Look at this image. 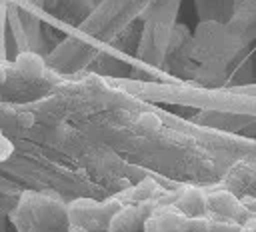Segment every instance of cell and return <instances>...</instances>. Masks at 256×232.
Wrapping results in <instances>:
<instances>
[{
	"label": "cell",
	"instance_id": "6da1fadb",
	"mask_svg": "<svg viewBox=\"0 0 256 232\" xmlns=\"http://www.w3.org/2000/svg\"><path fill=\"white\" fill-rule=\"evenodd\" d=\"M240 210V202L228 192H214L206 196V212H212L220 218H236Z\"/></svg>",
	"mask_w": 256,
	"mask_h": 232
},
{
	"label": "cell",
	"instance_id": "7a4b0ae2",
	"mask_svg": "<svg viewBox=\"0 0 256 232\" xmlns=\"http://www.w3.org/2000/svg\"><path fill=\"white\" fill-rule=\"evenodd\" d=\"M142 218L138 216L136 206H124L118 212H114L108 220V232H134L138 222Z\"/></svg>",
	"mask_w": 256,
	"mask_h": 232
},
{
	"label": "cell",
	"instance_id": "3957f363",
	"mask_svg": "<svg viewBox=\"0 0 256 232\" xmlns=\"http://www.w3.org/2000/svg\"><path fill=\"white\" fill-rule=\"evenodd\" d=\"M176 208H178L184 216L202 214V212L206 210V196H204L198 188H188V190H184V194L178 198Z\"/></svg>",
	"mask_w": 256,
	"mask_h": 232
},
{
	"label": "cell",
	"instance_id": "277c9868",
	"mask_svg": "<svg viewBox=\"0 0 256 232\" xmlns=\"http://www.w3.org/2000/svg\"><path fill=\"white\" fill-rule=\"evenodd\" d=\"M16 70L26 78H38L44 70V62L34 52H22L16 58Z\"/></svg>",
	"mask_w": 256,
	"mask_h": 232
},
{
	"label": "cell",
	"instance_id": "5b68a950",
	"mask_svg": "<svg viewBox=\"0 0 256 232\" xmlns=\"http://www.w3.org/2000/svg\"><path fill=\"white\" fill-rule=\"evenodd\" d=\"M154 190H156L154 180L146 178V180H142L140 184H136V188H134V192H132V198H134V202L146 200V198H150V196H152V192H154Z\"/></svg>",
	"mask_w": 256,
	"mask_h": 232
},
{
	"label": "cell",
	"instance_id": "8992f818",
	"mask_svg": "<svg viewBox=\"0 0 256 232\" xmlns=\"http://www.w3.org/2000/svg\"><path fill=\"white\" fill-rule=\"evenodd\" d=\"M184 232H208V218L202 214L188 216L186 218V228Z\"/></svg>",
	"mask_w": 256,
	"mask_h": 232
},
{
	"label": "cell",
	"instance_id": "52a82bcc",
	"mask_svg": "<svg viewBox=\"0 0 256 232\" xmlns=\"http://www.w3.org/2000/svg\"><path fill=\"white\" fill-rule=\"evenodd\" d=\"M138 124L142 128H146V130H158L160 128V118L156 114H152V112H144V114H140Z\"/></svg>",
	"mask_w": 256,
	"mask_h": 232
},
{
	"label": "cell",
	"instance_id": "ba28073f",
	"mask_svg": "<svg viewBox=\"0 0 256 232\" xmlns=\"http://www.w3.org/2000/svg\"><path fill=\"white\" fill-rule=\"evenodd\" d=\"M240 226L232 224V222H210L208 220V232H238Z\"/></svg>",
	"mask_w": 256,
	"mask_h": 232
},
{
	"label": "cell",
	"instance_id": "9c48e42d",
	"mask_svg": "<svg viewBox=\"0 0 256 232\" xmlns=\"http://www.w3.org/2000/svg\"><path fill=\"white\" fill-rule=\"evenodd\" d=\"M144 232H164V228H162V224H160L156 214H150V216L144 218Z\"/></svg>",
	"mask_w": 256,
	"mask_h": 232
},
{
	"label": "cell",
	"instance_id": "30bf717a",
	"mask_svg": "<svg viewBox=\"0 0 256 232\" xmlns=\"http://www.w3.org/2000/svg\"><path fill=\"white\" fill-rule=\"evenodd\" d=\"M20 124H22V126H30V124H32V116H30V114H22V116H20Z\"/></svg>",
	"mask_w": 256,
	"mask_h": 232
}]
</instances>
